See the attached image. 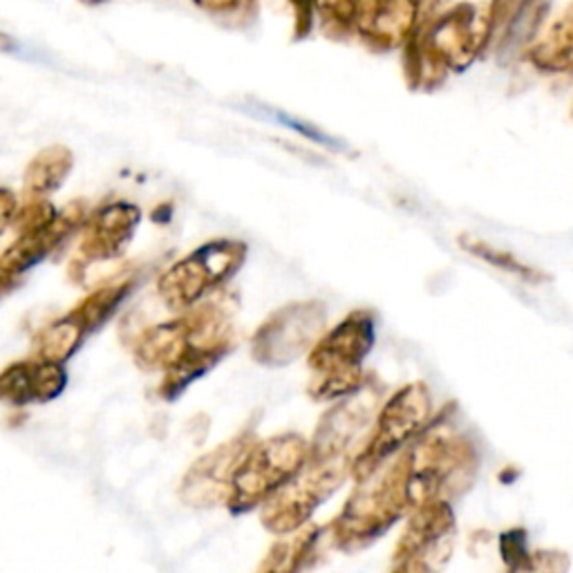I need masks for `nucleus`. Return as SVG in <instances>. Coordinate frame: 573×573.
Wrapping results in <instances>:
<instances>
[{
    "label": "nucleus",
    "mask_w": 573,
    "mask_h": 573,
    "mask_svg": "<svg viewBox=\"0 0 573 573\" xmlns=\"http://www.w3.org/2000/svg\"><path fill=\"white\" fill-rule=\"evenodd\" d=\"M240 247L231 244H215L208 249H200L193 258L184 260L175 267L166 280L162 283V291L170 300H193L211 285L225 280L227 272H236L234 267L240 260Z\"/></svg>",
    "instance_id": "f257e3e1"
},
{
    "label": "nucleus",
    "mask_w": 573,
    "mask_h": 573,
    "mask_svg": "<svg viewBox=\"0 0 573 573\" xmlns=\"http://www.w3.org/2000/svg\"><path fill=\"white\" fill-rule=\"evenodd\" d=\"M63 385L65 379L55 366H16L0 379V396H5L10 402L46 399V396H55Z\"/></svg>",
    "instance_id": "f03ea898"
},
{
    "label": "nucleus",
    "mask_w": 573,
    "mask_h": 573,
    "mask_svg": "<svg viewBox=\"0 0 573 573\" xmlns=\"http://www.w3.org/2000/svg\"><path fill=\"white\" fill-rule=\"evenodd\" d=\"M470 251L475 253V255H479V258H484V260H489V262H496V264H500V267L502 270H506V272H513V274H522V276H528V270H524L522 267V264H517L511 255H502L500 251H496V249H491V247H487V244H470Z\"/></svg>",
    "instance_id": "7ed1b4c3"
}]
</instances>
